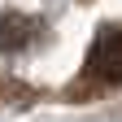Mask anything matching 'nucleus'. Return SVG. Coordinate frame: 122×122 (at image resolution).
I'll return each mask as SVG.
<instances>
[{
	"label": "nucleus",
	"mask_w": 122,
	"mask_h": 122,
	"mask_svg": "<svg viewBox=\"0 0 122 122\" xmlns=\"http://www.w3.org/2000/svg\"><path fill=\"white\" fill-rule=\"evenodd\" d=\"M83 79L100 83V87L122 83V26H105L96 35V44L87 52V66H83Z\"/></svg>",
	"instance_id": "nucleus-1"
},
{
	"label": "nucleus",
	"mask_w": 122,
	"mask_h": 122,
	"mask_svg": "<svg viewBox=\"0 0 122 122\" xmlns=\"http://www.w3.org/2000/svg\"><path fill=\"white\" fill-rule=\"evenodd\" d=\"M35 39V18L22 9H5L0 13V52H18Z\"/></svg>",
	"instance_id": "nucleus-2"
}]
</instances>
